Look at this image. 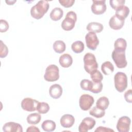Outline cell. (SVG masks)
<instances>
[{
	"mask_svg": "<svg viewBox=\"0 0 132 132\" xmlns=\"http://www.w3.org/2000/svg\"><path fill=\"white\" fill-rule=\"evenodd\" d=\"M49 7V3L47 1H40L31 7L30 14L36 19H40L47 12Z\"/></svg>",
	"mask_w": 132,
	"mask_h": 132,
	"instance_id": "obj_1",
	"label": "cell"
},
{
	"mask_svg": "<svg viewBox=\"0 0 132 132\" xmlns=\"http://www.w3.org/2000/svg\"><path fill=\"white\" fill-rule=\"evenodd\" d=\"M111 57L118 68L122 69L127 66V62L125 57V51L114 49L112 52Z\"/></svg>",
	"mask_w": 132,
	"mask_h": 132,
	"instance_id": "obj_2",
	"label": "cell"
},
{
	"mask_svg": "<svg viewBox=\"0 0 132 132\" xmlns=\"http://www.w3.org/2000/svg\"><path fill=\"white\" fill-rule=\"evenodd\" d=\"M114 81L115 88L119 92H123L127 87V77L123 72H117L114 76Z\"/></svg>",
	"mask_w": 132,
	"mask_h": 132,
	"instance_id": "obj_3",
	"label": "cell"
},
{
	"mask_svg": "<svg viewBox=\"0 0 132 132\" xmlns=\"http://www.w3.org/2000/svg\"><path fill=\"white\" fill-rule=\"evenodd\" d=\"M84 63L85 71L89 74L93 71L96 70L98 68V64L95 56L90 53H87L85 55L84 57Z\"/></svg>",
	"mask_w": 132,
	"mask_h": 132,
	"instance_id": "obj_4",
	"label": "cell"
},
{
	"mask_svg": "<svg viewBox=\"0 0 132 132\" xmlns=\"http://www.w3.org/2000/svg\"><path fill=\"white\" fill-rule=\"evenodd\" d=\"M76 21L77 15L76 13L73 11H69L61 23V27L64 30H71L74 27Z\"/></svg>",
	"mask_w": 132,
	"mask_h": 132,
	"instance_id": "obj_5",
	"label": "cell"
},
{
	"mask_svg": "<svg viewBox=\"0 0 132 132\" xmlns=\"http://www.w3.org/2000/svg\"><path fill=\"white\" fill-rule=\"evenodd\" d=\"M59 78V68L55 64L49 65L45 70L44 78L47 81L53 82L57 80Z\"/></svg>",
	"mask_w": 132,
	"mask_h": 132,
	"instance_id": "obj_6",
	"label": "cell"
},
{
	"mask_svg": "<svg viewBox=\"0 0 132 132\" xmlns=\"http://www.w3.org/2000/svg\"><path fill=\"white\" fill-rule=\"evenodd\" d=\"M94 102V98L90 95L84 94L81 95L79 100V105L81 109L84 111L88 110Z\"/></svg>",
	"mask_w": 132,
	"mask_h": 132,
	"instance_id": "obj_7",
	"label": "cell"
},
{
	"mask_svg": "<svg viewBox=\"0 0 132 132\" xmlns=\"http://www.w3.org/2000/svg\"><path fill=\"white\" fill-rule=\"evenodd\" d=\"M85 40L87 47L92 51L95 50L99 44V40L96 34L92 31H89L86 34Z\"/></svg>",
	"mask_w": 132,
	"mask_h": 132,
	"instance_id": "obj_8",
	"label": "cell"
},
{
	"mask_svg": "<svg viewBox=\"0 0 132 132\" xmlns=\"http://www.w3.org/2000/svg\"><path fill=\"white\" fill-rule=\"evenodd\" d=\"M39 102L30 97L24 98L21 102L22 108L27 111H34L37 109V106Z\"/></svg>",
	"mask_w": 132,
	"mask_h": 132,
	"instance_id": "obj_9",
	"label": "cell"
},
{
	"mask_svg": "<svg viewBox=\"0 0 132 132\" xmlns=\"http://www.w3.org/2000/svg\"><path fill=\"white\" fill-rule=\"evenodd\" d=\"M93 4L91 6V11L92 12L96 15L102 14L104 13L106 10V1H92Z\"/></svg>",
	"mask_w": 132,
	"mask_h": 132,
	"instance_id": "obj_10",
	"label": "cell"
},
{
	"mask_svg": "<svg viewBox=\"0 0 132 132\" xmlns=\"http://www.w3.org/2000/svg\"><path fill=\"white\" fill-rule=\"evenodd\" d=\"M130 119L127 116L120 118L117 124V129L119 132H128L130 125Z\"/></svg>",
	"mask_w": 132,
	"mask_h": 132,
	"instance_id": "obj_11",
	"label": "cell"
},
{
	"mask_svg": "<svg viewBox=\"0 0 132 132\" xmlns=\"http://www.w3.org/2000/svg\"><path fill=\"white\" fill-rule=\"evenodd\" d=\"M95 125V120L91 117L85 118L78 127L80 132H87L88 130L92 129Z\"/></svg>",
	"mask_w": 132,
	"mask_h": 132,
	"instance_id": "obj_12",
	"label": "cell"
},
{
	"mask_svg": "<svg viewBox=\"0 0 132 132\" xmlns=\"http://www.w3.org/2000/svg\"><path fill=\"white\" fill-rule=\"evenodd\" d=\"M3 130L6 132H22L23 128L22 126L18 123L9 122L4 125Z\"/></svg>",
	"mask_w": 132,
	"mask_h": 132,
	"instance_id": "obj_13",
	"label": "cell"
},
{
	"mask_svg": "<svg viewBox=\"0 0 132 132\" xmlns=\"http://www.w3.org/2000/svg\"><path fill=\"white\" fill-rule=\"evenodd\" d=\"M124 20L118 18L116 15H113L109 20V25L110 27L113 30L121 29L124 24Z\"/></svg>",
	"mask_w": 132,
	"mask_h": 132,
	"instance_id": "obj_14",
	"label": "cell"
},
{
	"mask_svg": "<svg viewBox=\"0 0 132 132\" xmlns=\"http://www.w3.org/2000/svg\"><path fill=\"white\" fill-rule=\"evenodd\" d=\"M60 122L62 127L64 128H70L74 124L75 119L71 114H65L61 117Z\"/></svg>",
	"mask_w": 132,
	"mask_h": 132,
	"instance_id": "obj_15",
	"label": "cell"
},
{
	"mask_svg": "<svg viewBox=\"0 0 132 132\" xmlns=\"http://www.w3.org/2000/svg\"><path fill=\"white\" fill-rule=\"evenodd\" d=\"M62 93V88L61 86L57 84L52 85L49 89V94L50 96L54 98H59Z\"/></svg>",
	"mask_w": 132,
	"mask_h": 132,
	"instance_id": "obj_16",
	"label": "cell"
},
{
	"mask_svg": "<svg viewBox=\"0 0 132 132\" xmlns=\"http://www.w3.org/2000/svg\"><path fill=\"white\" fill-rule=\"evenodd\" d=\"M59 62L61 66L63 68H69L73 63V59L70 55L64 54L60 57Z\"/></svg>",
	"mask_w": 132,
	"mask_h": 132,
	"instance_id": "obj_17",
	"label": "cell"
},
{
	"mask_svg": "<svg viewBox=\"0 0 132 132\" xmlns=\"http://www.w3.org/2000/svg\"><path fill=\"white\" fill-rule=\"evenodd\" d=\"M104 28L103 25L98 22H90L89 23L86 27V29L89 31H92L95 33L101 32Z\"/></svg>",
	"mask_w": 132,
	"mask_h": 132,
	"instance_id": "obj_18",
	"label": "cell"
},
{
	"mask_svg": "<svg viewBox=\"0 0 132 132\" xmlns=\"http://www.w3.org/2000/svg\"><path fill=\"white\" fill-rule=\"evenodd\" d=\"M63 14V11L62 9L59 7H56L52 10L50 13V16L52 20L57 21L61 19Z\"/></svg>",
	"mask_w": 132,
	"mask_h": 132,
	"instance_id": "obj_19",
	"label": "cell"
},
{
	"mask_svg": "<svg viewBox=\"0 0 132 132\" xmlns=\"http://www.w3.org/2000/svg\"><path fill=\"white\" fill-rule=\"evenodd\" d=\"M101 70L104 74L108 75L113 72L114 67L111 62L107 61L102 63L101 65Z\"/></svg>",
	"mask_w": 132,
	"mask_h": 132,
	"instance_id": "obj_20",
	"label": "cell"
},
{
	"mask_svg": "<svg viewBox=\"0 0 132 132\" xmlns=\"http://www.w3.org/2000/svg\"><path fill=\"white\" fill-rule=\"evenodd\" d=\"M129 13V9L126 6H123L120 8L116 10L115 14L118 18L125 20Z\"/></svg>",
	"mask_w": 132,
	"mask_h": 132,
	"instance_id": "obj_21",
	"label": "cell"
},
{
	"mask_svg": "<svg viewBox=\"0 0 132 132\" xmlns=\"http://www.w3.org/2000/svg\"><path fill=\"white\" fill-rule=\"evenodd\" d=\"M56 123L52 120H45L43 122L41 127L43 130L47 132H51L54 131L56 128Z\"/></svg>",
	"mask_w": 132,
	"mask_h": 132,
	"instance_id": "obj_22",
	"label": "cell"
},
{
	"mask_svg": "<svg viewBox=\"0 0 132 132\" xmlns=\"http://www.w3.org/2000/svg\"><path fill=\"white\" fill-rule=\"evenodd\" d=\"M109 105V101L108 98L106 96H102L100 97L96 101V106L102 110H106L107 109Z\"/></svg>",
	"mask_w": 132,
	"mask_h": 132,
	"instance_id": "obj_23",
	"label": "cell"
},
{
	"mask_svg": "<svg viewBox=\"0 0 132 132\" xmlns=\"http://www.w3.org/2000/svg\"><path fill=\"white\" fill-rule=\"evenodd\" d=\"M41 119V116L38 113H33L29 114L26 119L27 122L29 124L36 125L38 124Z\"/></svg>",
	"mask_w": 132,
	"mask_h": 132,
	"instance_id": "obj_24",
	"label": "cell"
},
{
	"mask_svg": "<svg viewBox=\"0 0 132 132\" xmlns=\"http://www.w3.org/2000/svg\"><path fill=\"white\" fill-rule=\"evenodd\" d=\"M54 51L58 54H61L64 52L66 48V45L64 42L61 40L56 41L53 46Z\"/></svg>",
	"mask_w": 132,
	"mask_h": 132,
	"instance_id": "obj_25",
	"label": "cell"
},
{
	"mask_svg": "<svg viewBox=\"0 0 132 132\" xmlns=\"http://www.w3.org/2000/svg\"><path fill=\"white\" fill-rule=\"evenodd\" d=\"M85 48L84 43L81 41H76L73 42L71 45L72 51L77 54L81 53Z\"/></svg>",
	"mask_w": 132,
	"mask_h": 132,
	"instance_id": "obj_26",
	"label": "cell"
},
{
	"mask_svg": "<svg viewBox=\"0 0 132 132\" xmlns=\"http://www.w3.org/2000/svg\"><path fill=\"white\" fill-rule=\"evenodd\" d=\"M114 47L115 50L125 51L127 47V42L123 38H118L114 42Z\"/></svg>",
	"mask_w": 132,
	"mask_h": 132,
	"instance_id": "obj_27",
	"label": "cell"
},
{
	"mask_svg": "<svg viewBox=\"0 0 132 132\" xmlns=\"http://www.w3.org/2000/svg\"><path fill=\"white\" fill-rule=\"evenodd\" d=\"M89 114L96 118H101L105 116V111L104 110L98 108L95 106L91 109L89 111Z\"/></svg>",
	"mask_w": 132,
	"mask_h": 132,
	"instance_id": "obj_28",
	"label": "cell"
},
{
	"mask_svg": "<svg viewBox=\"0 0 132 132\" xmlns=\"http://www.w3.org/2000/svg\"><path fill=\"white\" fill-rule=\"evenodd\" d=\"M36 110L39 113L45 114L46 113L50 110V106L47 103L39 102Z\"/></svg>",
	"mask_w": 132,
	"mask_h": 132,
	"instance_id": "obj_29",
	"label": "cell"
},
{
	"mask_svg": "<svg viewBox=\"0 0 132 132\" xmlns=\"http://www.w3.org/2000/svg\"><path fill=\"white\" fill-rule=\"evenodd\" d=\"M90 77L93 82H101L103 79L102 73L97 69L90 73Z\"/></svg>",
	"mask_w": 132,
	"mask_h": 132,
	"instance_id": "obj_30",
	"label": "cell"
},
{
	"mask_svg": "<svg viewBox=\"0 0 132 132\" xmlns=\"http://www.w3.org/2000/svg\"><path fill=\"white\" fill-rule=\"evenodd\" d=\"M125 2V0H110L109 1L110 6L115 10L124 6Z\"/></svg>",
	"mask_w": 132,
	"mask_h": 132,
	"instance_id": "obj_31",
	"label": "cell"
},
{
	"mask_svg": "<svg viewBox=\"0 0 132 132\" xmlns=\"http://www.w3.org/2000/svg\"><path fill=\"white\" fill-rule=\"evenodd\" d=\"M80 85L82 90L90 91L93 85V82L89 79H84L80 81Z\"/></svg>",
	"mask_w": 132,
	"mask_h": 132,
	"instance_id": "obj_32",
	"label": "cell"
},
{
	"mask_svg": "<svg viewBox=\"0 0 132 132\" xmlns=\"http://www.w3.org/2000/svg\"><path fill=\"white\" fill-rule=\"evenodd\" d=\"M102 89L103 84L102 82H93V85L90 91L93 93H98L102 91Z\"/></svg>",
	"mask_w": 132,
	"mask_h": 132,
	"instance_id": "obj_33",
	"label": "cell"
},
{
	"mask_svg": "<svg viewBox=\"0 0 132 132\" xmlns=\"http://www.w3.org/2000/svg\"><path fill=\"white\" fill-rule=\"evenodd\" d=\"M1 50H0V57L2 58L6 57L8 53V49L7 46L1 40Z\"/></svg>",
	"mask_w": 132,
	"mask_h": 132,
	"instance_id": "obj_34",
	"label": "cell"
},
{
	"mask_svg": "<svg viewBox=\"0 0 132 132\" xmlns=\"http://www.w3.org/2000/svg\"><path fill=\"white\" fill-rule=\"evenodd\" d=\"M60 4L65 8H69L72 6L75 3V0H59Z\"/></svg>",
	"mask_w": 132,
	"mask_h": 132,
	"instance_id": "obj_35",
	"label": "cell"
},
{
	"mask_svg": "<svg viewBox=\"0 0 132 132\" xmlns=\"http://www.w3.org/2000/svg\"><path fill=\"white\" fill-rule=\"evenodd\" d=\"M9 28V24L8 22L5 20H1L0 31L1 32H6Z\"/></svg>",
	"mask_w": 132,
	"mask_h": 132,
	"instance_id": "obj_36",
	"label": "cell"
},
{
	"mask_svg": "<svg viewBox=\"0 0 132 132\" xmlns=\"http://www.w3.org/2000/svg\"><path fill=\"white\" fill-rule=\"evenodd\" d=\"M124 98L126 101L129 103L132 102V90L129 89L124 93Z\"/></svg>",
	"mask_w": 132,
	"mask_h": 132,
	"instance_id": "obj_37",
	"label": "cell"
},
{
	"mask_svg": "<svg viewBox=\"0 0 132 132\" xmlns=\"http://www.w3.org/2000/svg\"><path fill=\"white\" fill-rule=\"evenodd\" d=\"M95 131H102V132H110V131H114V130L112 129H110L108 127H103V126H99L97 127V128L95 130Z\"/></svg>",
	"mask_w": 132,
	"mask_h": 132,
	"instance_id": "obj_38",
	"label": "cell"
},
{
	"mask_svg": "<svg viewBox=\"0 0 132 132\" xmlns=\"http://www.w3.org/2000/svg\"><path fill=\"white\" fill-rule=\"evenodd\" d=\"M27 132L29 131H38L40 132V130L38 129V127L35 126H30L28 127L26 130Z\"/></svg>",
	"mask_w": 132,
	"mask_h": 132,
	"instance_id": "obj_39",
	"label": "cell"
},
{
	"mask_svg": "<svg viewBox=\"0 0 132 132\" xmlns=\"http://www.w3.org/2000/svg\"><path fill=\"white\" fill-rule=\"evenodd\" d=\"M16 2V1H6V2L7 3L8 5H13V4Z\"/></svg>",
	"mask_w": 132,
	"mask_h": 132,
	"instance_id": "obj_40",
	"label": "cell"
}]
</instances>
